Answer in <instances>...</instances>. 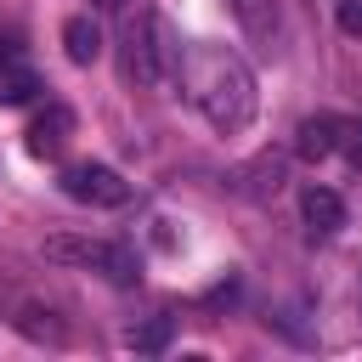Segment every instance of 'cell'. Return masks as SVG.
Returning a JSON list of instances; mask_svg holds the SVG:
<instances>
[{
    "label": "cell",
    "instance_id": "obj_3",
    "mask_svg": "<svg viewBox=\"0 0 362 362\" xmlns=\"http://www.w3.org/2000/svg\"><path fill=\"white\" fill-rule=\"evenodd\" d=\"M175 51L181 45H164V23L153 11H141L130 23V34H124V74L136 85H164L175 74Z\"/></svg>",
    "mask_w": 362,
    "mask_h": 362
},
{
    "label": "cell",
    "instance_id": "obj_1",
    "mask_svg": "<svg viewBox=\"0 0 362 362\" xmlns=\"http://www.w3.org/2000/svg\"><path fill=\"white\" fill-rule=\"evenodd\" d=\"M175 79H181V96H187L215 130H226V136L243 130V124L255 119V107H260L249 62H243L238 51L215 45V40L181 45V51H175Z\"/></svg>",
    "mask_w": 362,
    "mask_h": 362
},
{
    "label": "cell",
    "instance_id": "obj_17",
    "mask_svg": "<svg viewBox=\"0 0 362 362\" xmlns=\"http://www.w3.org/2000/svg\"><path fill=\"white\" fill-rule=\"evenodd\" d=\"M90 6H96V11H124L130 0H90Z\"/></svg>",
    "mask_w": 362,
    "mask_h": 362
},
{
    "label": "cell",
    "instance_id": "obj_4",
    "mask_svg": "<svg viewBox=\"0 0 362 362\" xmlns=\"http://www.w3.org/2000/svg\"><path fill=\"white\" fill-rule=\"evenodd\" d=\"M74 204H90V209H113L130 198V181L113 170V164H68L62 181H57Z\"/></svg>",
    "mask_w": 362,
    "mask_h": 362
},
{
    "label": "cell",
    "instance_id": "obj_15",
    "mask_svg": "<svg viewBox=\"0 0 362 362\" xmlns=\"http://www.w3.org/2000/svg\"><path fill=\"white\" fill-rule=\"evenodd\" d=\"M334 11H339V28H345L351 40H362V0H339Z\"/></svg>",
    "mask_w": 362,
    "mask_h": 362
},
{
    "label": "cell",
    "instance_id": "obj_9",
    "mask_svg": "<svg viewBox=\"0 0 362 362\" xmlns=\"http://www.w3.org/2000/svg\"><path fill=\"white\" fill-rule=\"evenodd\" d=\"M62 51H68V62H79V68H90V62L102 57V28H96L90 11L62 23Z\"/></svg>",
    "mask_w": 362,
    "mask_h": 362
},
{
    "label": "cell",
    "instance_id": "obj_7",
    "mask_svg": "<svg viewBox=\"0 0 362 362\" xmlns=\"http://www.w3.org/2000/svg\"><path fill=\"white\" fill-rule=\"evenodd\" d=\"M339 130H345V119H334V113H311V119H300V130H294V153H300L305 164H317V158L339 153Z\"/></svg>",
    "mask_w": 362,
    "mask_h": 362
},
{
    "label": "cell",
    "instance_id": "obj_14",
    "mask_svg": "<svg viewBox=\"0 0 362 362\" xmlns=\"http://www.w3.org/2000/svg\"><path fill=\"white\" fill-rule=\"evenodd\" d=\"M339 153H345L351 164H362V119H345V130H339Z\"/></svg>",
    "mask_w": 362,
    "mask_h": 362
},
{
    "label": "cell",
    "instance_id": "obj_2",
    "mask_svg": "<svg viewBox=\"0 0 362 362\" xmlns=\"http://www.w3.org/2000/svg\"><path fill=\"white\" fill-rule=\"evenodd\" d=\"M45 260L102 272L107 283H136V277H141L136 249H130V243H102V238H45Z\"/></svg>",
    "mask_w": 362,
    "mask_h": 362
},
{
    "label": "cell",
    "instance_id": "obj_6",
    "mask_svg": "<svg viewBox=\"0 0 362 362\" xmlns=\"http://www.w3.org/2000/svg\"><path fill=\"white\" fill-rule=\"evenodd\" d=\"M283 175H288V170H283L277 153H255L249 164H232V170H226V187L243 192V198H277V192H283Z\"/></svg>",
    "mask_w": 362,
    "mask_h": 362
},
{
    "label": "cell",
    "instance_id": "obj_13",
    "mask_svg": "<svg viewBox=\"0 0 362 362\" xmlns=\"http://www.w3.org/2000/svg\"><path fill=\"white\" fill-rule=\"evenodd\" d=\"M17 328H23L28 339H51V345H62V322H57V311H40V305H28V311L17 317Z\"/></svg>",
    "mask_w": 362,
    "mask_h": 362
},
{
    "label": "cell",
    "instance_id": "obj_10",
    "mask_svg": "<svg viewBox=\"0 0 362 362\" xmlns=\"http://www.w3.org/2000/svg\"><path fill=\"white\" fill-rule=\"evenodd\" d=\"M232 17L249 40H277V0H232Z\"/></svg>",
    "mask_w": 362,
    "mask_h": 362
},
{
    "label": "cell",
    "instance_id": "obj_11",
    "mask_svg": "<svg viewBox=\"0 0 362 362\" xmlns=\"http://www.w3.org/2000/svg\"><path fill=\"white\" fill-rule=\"evenodd\" d=\"M45 85H40V74L28 68V62H11V68H0V107H23V102H34Z\"/></svg>",
    "mask_w": 362,
    "mask_h": 362
},
{
    "label": "cell",
    "instance_id": "obj_12",
    "mask_svg": "<svg viewBox=\"0 0 362 362\" xmlns=\"http://www.w3.org/2000/svg\"><path fill=\"white\" fill-rule=\"evenodd\" d=\"M170 334H175L170 317H147V322H136V328L124 334V345L141 351V356H158V351H170Z\"/></svg>",
    "mask_w": 362,
    "mask_h": 362
},
{
    "label": "cell",
    "instance_id": "obj_5",
    "mask_svg": "<svg viewBox=\"0 0 362 362\" xmlns=\"http://www.w3.org/2000/svg\"><path fill=\"white\" fill-rule=\"evenodd\" d=\"M68 141H74V107H62V102H51L45 113H34L28 130H23V147L34 158H62Z\"/></svg>",
    "mask_w": 362,
    "mask_h": 362
},
{
    "label": "cell",
    "instance_id": "obj_16",
    "mask_svg": "<svg viewBox=\"0 0 362 362\" xmlns=\"http://www.w3.org/2000/svg\"><path fill=\"white\" fill-rule=\"evenodd\" d=\"M11 62H23V45L11 34H0V68H11Z\"/></svg>",
    "mask_w": 362,
    "mask_h": 362
},
{
    "label": "cell",
    "instance_id": "obj_8",
    "mask_svg": "<svg viewBox=\"0 0 362 362\" xmlns=\"http://www.w3.org/2000/svg\"><path fill=\"white\" fill-rule=\"evenodd\" d=\"M300 215H305V226L322 232V238L345 226V204H339L334 187H305V192H300Z\"/></svg>",
    "mask_w": 362,
    "mask_h": 362
}]
</instances>
